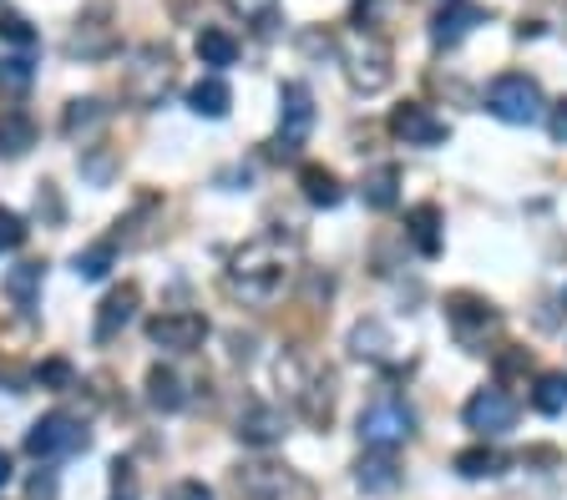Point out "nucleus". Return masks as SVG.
Masks as SVG:
<instances>
[{
    "mask_svg": "<svg viewBox=\"0 0 567 500\" xmlns=\"http://www.w3.org/2000/svg\"><path fill=\"white\" fill-rule=\"evenodd\" d=\"M188 107H193L198 117H208V121L229 117V107H233L229 82H223V76H203V82H193L188 86Z\"/></svg>",
    "mask_w": 567,
    "mask_h": 500,
    "instance_id": "nucleus-18",
    "label": "nucleus"
},
{
    "mask_svg": "<svg viewBox=\"0 0 567 500\" xmlns=\"http://www.w3.org/2000/svg\"><path fill=\"white\" fill-rule=\"evenodd\" d=\"M532 405L543 409V415H563V409H567V374H563V370H547V374H537V390H532Z\"/></svg>",
    "mask_w": 567,
    "mask_h": 500,
    "instance_id": "nucleus-30",
    "label": "nucleus"
},
{
    "mask_svg": "<svg viewBox=\"0 0 567 500\" xmlns=\"http://www.w3.org/2000/svg\"><path fill=\"white\" fill-rule=\"evenodd\" d=\"M461 419H466V429H476V435H507V429L517 425V400H512L502 384H486V390H476L466 400Z\"/></svg>",
    "mask_w": 567,
    "mask_h": 500,
    "instance_id": "nucleus-7",
    "label": "nucleus"
},
{
    "mask_svg": "<svg viewBox=\"0 0 567 500\" xmlns=\"http://www.w3.org/2000/svg\"><path fill=\"white\" fill-rule=\"evenodd\" d=\"M31 500H56V476H51V470L31 476Z\"/></svg>",
    "mask_w": 567,
    "mask_h": 500,
    "instance_id": "nucleus-37",
    "label": "nucleus"
},
{
    "mask_svg": "<svg viewBox=\"0 0 567 500\" xmlns=\"http://www.w3.org/2000/svg\"><path fill=\"white\" fill-rule=\"evenodd\" d=\"M137 304H143V288H137V284L112 288V294L102 298V309H97V329H92V339H97V344H112V339L133 323Z\"/></svg>",
    "mask_w": 567,
    "mask_h": 500,
    "instance_id": "nucleus-13",
    "label": "nucleus"
},
{
    "mask_svg": "<svg viewBox=\"0 0 567 500\" xmlns=\"http://www.w3.org/2000/svg\"><path fill=\"white\" fill-rule=\"evenodd\" d=\"M147 339H153L157 349H168V354H193L198 344L208 339V319L203 313H157V319H147Z\"/></svg>",
    "mask_w": 567,
    "mask_h": 500,
    "instance_id": "nucleus-8",
    "label": "nucleus"
},
{
    "mask_svg": "<svg viewBox=\"0 0 567 500\" xmlns=\"http://www.w3.org/2000/svg\"><path fill=\"white\" fill-rule=\"evenodd\" d=\"M193 51H198V61H203V66H213V72H223V66H233V61H239V41H233L223 25H203Z\"/></svg>",
    "mask_w": 567,
    "mask_h": 500,
    "instance_id": "nucleus-20",
    "label": "nucleus"
},
{
    "mask_svg": "<svg viewBox=\"0 0 567 500\" xmlns=\"http://www.w3.org/2000/svg\"><path fill=\"white\" fill-rule=\"evenodd\" d=\"M127 500H133V496H127Z\"/></svg>",
    "mask_w": 567,
    "mask_h": 500,
    "instance_id": "nucleus-42",
    "label": "nucleus"
},
{
    "mask_svg": "<svg viewBox=\"0 0 567 500\" xmlns=\"http://www.w3.org/2000/svg\"><path fill=\"white\" fill-rule=\"evenodd\" d=\"M390 349V333L380 329V323H355L350 329V354L355 359H386Z\"/></svg>",
    "mask_w": 567,
    "mask_h": 500,
    "instance_id": "nucleus-31",
    "label": "nucleus"
},
{
    "mask_svg": "<svg viewBox=\"0 0 567 500\" xmlns=\"http://www.w3.org/2000/svg\"><path fill=\"white\" fill-rule=\"evenodd\" d=\"M36 147V121L25 111H6L0 117V157H25Z\"/></svg>",
    "mask_w": 567,
    "mask_h": 500,
    "instance_id": "nucleus-23",
    "label": "nucleus"
},
{
    "mask_svg": "<svg viewBox=\"0 0 567 500\" xmlns=\"http://www.w3.org/2000/svg\"><path fill=\"white\" fill-rule=\"evenodd\" d=\"M112 51H117V31L107 25L102 11L76 25L72 41H66V56H76V61H102V56H112Z\"/></svg>",
    "mask_w": 567,
    "mask_h": 500,
    "instance_id": "nucleus-15",
    "label": "nucleus"
},
{
    "mask_svg": "<svg viewBox=\"0 0 567 500\" xmlns=\"http://www.w3.org/2000/svg\"><path fill=\"white\" fill-rule=\"evenodd\" d=\"M365 208H375V213H390L396 208V198H400V167H375L370 178H365Z\"/></svg>",
    "mask_w": 567,
    "mask_h": 500,
    "instance_id": "nucleus-25",
    "label": "nucleus"
},
{
    "mask_svg": "<svg viewBox=\"0 0 567 500\" xmlns=\"http://www.w3.org/2000/svg\"><path fill=\"white\" fill-rule=\"evenodd\" d=\"M284 278H290V263H284L279 243H274V238H259V243H249L243 253H233L223 284H229L233 298H249V304H269V298L284 294Z\"/></svg>",
    "mask_w": 567,
    "mask_h": 500,
    "instance_id": "nucleus-1",
    "label": "nucleus"
},
{
    "mask_svg": "<svg viewBox=\"0 0 567 500\" xmlns=\"http://www.w3.org/2000/svg\"><path fill=\"white\" fill-rule=\"evenodd\" d=\"M309 127H314V96L304 82H290L279 92V137H274V157H300V147L309 142Z\"/></svg>",
    "mask_w": 567,
    "mask_h": 500,
    "instance_id": "nucleus-5",
    "label": "nucleus"
},
{
    "mask_svg": "<svg viewBox=\"0 0 567 500\" xmlns=\"http://www.w3.org/2000/svg\"><path fill=\"white\" fill-rule=\"evenodd\" d=\"M345 72H350L355 92H380L390 82V51L375 36H355L345 46Z\"/></svg>",
    "mask_w": 567,
    "mask_h": 500,
    "instance_id": "nucleus-9",
    "label": "nucleus"
},
{
    "mask_svg": "<svg viewBox=\"0 0 567 500\" xmlns=\"http://www.w3.org/2000/svg\"><path fill=\"white\" fill-rule=\"evenodd\" d=\"M107 117H112V111L102 107L97 96H82V102H72V107H66V117H61V131H66L72 142H86V137H97V131L107 127Z\"/></svg>",
    "mask_w": 567,
    "mask_h": 500,
    "instance_id": "nucleus-17",
    "label": "nucleus"
},
{
    "mask_svg": "<svg viewBox=\"0 0 567 500\" xmlns=\"http://www.w3.org/2000/svg\"><path fill=\"white\" fill-rule=\"evenodd\" d=\"M147 405L162 409V415H178V409L188 405V390H182L178 374L162 370V364H153V370H147Z\"/></svg>",
    "mask_w": 567,
    "mask_h": 500,
    "instance_id": "nucleus-19",
    "label": "nucleus"
},
{
    "mask_svg": "<svg viewBox=\"0 0 567 500\" xmlns=\"http://www.w3.org/2000/svg\"><path fill=\"white\" fill-rule=\"evenodd\" d=\"M41 36L31 31V21L21 15H0V56H36Z\"/></svg>",
    "mask_w": 567,
    "mask_h": 500,
    "instance_id": "nucleus-28",
    "label": "nucleus"
},
{
    "mask_svg": "<svg viewBox=\"0 0 567 500\" xmlns=\"http://www.w3.org/2000/svg\"><path fill=\"white\" fill-rule=\"evenodd\" d=\"M300 188H304V198H309L314 208H339V198H345L339 178L329 172V167H319V162L300 167Z\"/></svg>",
    "mask_w": 567,
    "mask_h": 500,
    "instance_id": "nucleus-21",
    "label": "nucleus"
},
{
    "mask_svg": "<svg viewBox=\"0 0 567 500\" xmlns=\"http://www.w3.org/2000/svg\"><path fill=\"white\" fill-rule=\"evenodd\" d=\"M406 233H411V243L426 253V258H435V253H441V213H435L431 203L411 208V217H406Z\"/></svg>",
    "mask_w": 567,
    "mask_h": 500,
    "instance_id": "nucleus-27",
    "label": "nucleus"
},
{
    "mask_svg": "<svg viewBox=\"0 0 567 500\" xmlns=\"http://www.w3.org/2000/svg\"><path fill=\"white\" fill-rule=\"evenodd\" d=\"M447 319H451V333H456L466 349H476L486 333L496 329V309L486 304V298H476V294H451L447 298Z\"/></svg>",
    "mask_w": 567,
    "mask_h": 500,
    "instance_id": "nucleus-10",
    "label": "nucleus"
},
{
    "mask_svg": "<svg viewBox=\"0 0 567 500\" xmlns=\"http://www.w3.org/2000/svg\"><path fill=\"white\" fill-rule=\"evenodd\" d=\"M168 500H213V490H208L203 480H178V486L168 490Z\"/></svg>",
    "mask_w": 567,
    "mask_h": 500,
    "instance_id": "nucleus-36",
    "label": "nucleus"
},
{
    "mask_svg": "<svg viewBox=\"0 0 567 500\" xmlns=\"http://www.w3.org/2000/svg\"><path fill=\"white\" fill-rule=\"evenodd\" d=\"M233 490H239V500H284L290 490L309 496V486H304V480H294L284 465H249V470H239V476H233Z\"/></svg>",
    "mask_w": 567,
    "mask_h": 500,
    "instance_id": "nucleus-11",
    "label": "nucleus"
},
{
    "mask_svg": "<svg viewBox=\"0 0 567 500\" xmlns=\"http://www.w3.org/2000/svg\"><path fill=\"white\" fill-rule=\"evenodd\" d=\"M486 111H492L496 121H507V127H532V121H543V111H547L543 86L522 72L496 76V82L486 86Z\"/></svg>",
    "mask_w": 567,
    "mask_h": 500,
    "instance_id": "nucleus-3",
    "label": "nucleus"
},
{
    "mask_svg": "<svg viewBox=\"0 0 567 500\" xmlns=\"http://www.w3.org/2000/svg\"><path fill=\"white\" fill-rule=\"evenodd\" d=\"M203 6H208V0H203ZM172 15H178V21H198L193 0H172Z\"/></svg>",
    "mask_w": 567,
    "mask_h": 500,
    "instance_id": "nucleus-39",
    "label": "nucleus"
},
{
    "mask_svg": "<svg viewBox=\"0 0 567 500\" xmlns=\"http://www.w3.org/2000/svg\"><path fill=\"white\" fill-rule=\"evenodd\" d=\"M563 309H567V294H563Z\"/></svg>",
    "mask_w": 567,
    "mask_h": 500,
    "instance_id": "nucleus-41",
    "label": "nucleus"
},
{
    "mask_svg": "<svg viewBox=\"0 0 567 500\" xmlns=\"http://www.w3.org/2000/svg\"><path fill=\"white\" fill-rule=\"evenodd\" d=\"M284 429H290V419H284V409H274V405H249L239 415V440L259 445V450L284 440Z\"/></svg>",
    "mask_w": 567,
    "mask_h": 500,
    "instance_id": "nucleus-14",
    "label": "nucleus"
},
{
    "mask_svg": "<svg viewBox=\"0 0 567 500\" xmlns=\"http://www.w3.org/2000/svg\"><path fill=\"white\" fill-rule=\"evenodd\" d=\"M355 486L365 496H386V490L400 486V465H396V450H365L360 465H355Z\"/></svg>",
    "mask_w": 567,
    "mask_h": 500,
    "instance_id": "nucleus-16",
    "label": "nucleus"
},
{
    "mask_svg": "<svg viewBox=\"0 0 567 500\" xmlns=\"http://www.w3.org/2000/svg\"><path fill=\"white\" fill-rule=\"evenodd\" d=\"M25 243V217L11 213V208H0V253H11Z\"/></svg>",
    "mask_w": 567,
    "mask_h": 500,
    "instance_id": "nucleus-35",
    "label": "nucleus"
},
{
    "mask_svg": "<svg viewBox=\"0 0 567 500\" xmlns=\"http://www.w3.org/2000/svg\"><path fill=\"white\" fill-rule=\"evenodd\" d=\"M6 480H11V455L0 450V486H6Z\"/></svg>",
    "mask_w": 567,
    "mask_h": 500,
    "instance_id": "nucleus-40",
    "label": "nucleus"
},
{
    "mask_svg": "<svg viewBox=\"0 0 567 500\" xmlns=\"http://www.w3.org/2000/svg\"><path fill=\"white\" fill-rule=\"evenodd\" d=\"M76 370L66 364V359H46V364H36V384L41 390H72Z\"/></svg>",
    "mask_w": 567,
    "mask_h": 500,
    "instance_id": "nucleus-34",
    "label": "nucleus"
},
{
    "mask_svg": "<svg viewBox=\"0 0 567 500\" xmlns=\"http://www.w3.org/2000/svg\"><path fill=\"white\" fill-rule=\"evenodd\" d=\"M172 82V51L168 46H137L133 51V66L122 72V96L133 107H157L168 96Z\"/></svg>",
    "mask_w": 567,
    "mask_h": 500,
    "instance_id": "nucleus-4",
    "label": "nucleus"
},
{
    "mask_svg": "<svg viewBox=\"0 0 567 500\" xmlns=\"http://www.w3.org/2000/svg\"><path fill=\"white\" fill-rule=\"evenodd\" d=\"M233 11L243 15L249 25H259V31H269V25L279 21V0H229Z\"/></svg>",
    "mask_w": 567,
    "mask_h": 500,
    "instance_id": "nucleus-33",
    "label": "nucleus"
},
{
    "mask_svg": "<svg viewBox=\"0 0 567 500\" xmlns=\"http://www.w3.org/2000/svg\"><path fill=\"white\" fill-rule=\"evenodd\" d=\"M502 455L492 450V445H471V450H461L456 460H451V470H456L461 480H492V476H502Z\"/></svg>",
    "mask_w": 567,
    "mask_h": 500,
    "instance_id": "nucleus-26",
    "label": "nucleus"
},
{
    "mask_svg": "<svg viewBox=\"0 0 567 500\" xmlns=\"http://www.w3.org/2000/svg\"><path fill=\"white\" fill-rule=\"evenodd\" d=\"M86 445H92V435L72 415H41L25 429V455H36V460H61V455H76Z\"/></svg>",
    "mask_w": 567,
    "mask_h": 500,
    "instance_id": "nucleus-6",
    "label": "nucleus"
},
{
    "mask_svg": "<svg viewBox=\"0 0 567 500\" xmlns=\"http://www.w3.org/2000/svg\"><path fill=\"white\" fill-rule=\"evenodd\" d=\"M112 263H117V243H92V248H82L72 258V268H76V278L97 284V278L112 274Z\"/></svg>",
    "mask_w": 567,
    "mask_h": 500,
    "instance_id": "nucleus-29",
    "label": "nucleus"
},
{
    "mask_svg": "<svg viewBox=\"0 0 567 500\" xmlns=\"http://www.w3.org/2000/svg\"><path fill=\"white\" fill-rule=\"evenodd\" d=\"M355 429H360L365 450H400L416 435V409L406 400H396V394H380V400H370L360 409V425Z\"/></svg>",
    "mask_w": 567,
    "mask_h": 500,
    "instance_id": "nucleus-2",
    "label": "nucleus"
},
{
    "mask_svg": "<svg viewBox=\"0 0 567 500\" xmlns=\"http://www.w3.org/2000/svg\"><path fill=\"white\" fill-rule=\"evenodd\" d=\"M36 82V56H0V86L6 92H25Z\"/></svg>",
    "mask_w": 567,
    "mask_h": 500,
    "instance_id": "nucleus-32",
    "label": "nucleus"
},
{
    "mask_svg": "<svg viewBox=\"0 0 567 500\" xmlns=\"http://www.w3.org/2000/svg\"><path fill=\"white\" fill-rule=\"evenodd\" d=\"M547 127H553V137H557V142H567V102H563V107H553V117H547Z\"/></svg>",
    "mask_w": 567,
    "mask_h": 500,
    "instance_id": "nucleus-38",
    "label": "nucleus"
},
{
    "mask_svg": "<svg viewBox=\"0 0 567 500\" xmlns=\"http://www.w3.org/2000/svg\"><path fill=\"white\" fill-rule=\"evenodd\" d=\"M476 21H482V11H476V6H451V11H441L431 21V41H435V46H456V41L466 36Z\"/></svg>",
    "mask_w": 567,
    "mask_h": 500,
    "instance_id": "nucleus-24",
    "label": "nucleus"
},
{
    "mask_svg": "<svg viewBox=\"0 0 567 500\" xmlns=\"http://www.w3.org/2000/svg\"><path fill=\"white\" fill-rule=\"evenodd\" d=\"M41 278H46V263H15L11 274H6V294H11L15 309H36Z\"/></svg>",
    "mask_w": 567,
    "mask_h": 500,
    "instance_id": "nucleus-22",
    "label": "nucleus"
},
{
    "mask_svg": "<svg viewBox=\"0 0 567 500\" xmlns=\"http://www.w3.org/2000/svg\"><path fill=\"white\" fill-rule=\"evenodd\" d=\"M390 131H396L406 147H441L447 142V121L435 117L431 107H421V102H400V107L390 111Z\"/></svg>",
    "mask_w": 567,
    "mask_h": 500,
    "instance_id": "nucleus-12",
    "label": "nucleus"
}]
</instances>
